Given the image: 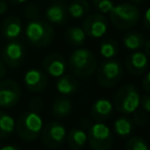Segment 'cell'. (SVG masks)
Returning <instances> with one entry per match:
<instances>
[{
	"label": "cell",
	"instance_id": "277c9868",
	"mask_svg": "<svg viewBox=\"0 0 150 150\" xmlns=\"http://www.w3.org/2000/svg\"><path fill=\"white\" fill-rule=\"evenodd\" d=\"M139 93L134 84H123L115 93L112 105L118 112L129 115L137 110V108L139 107Z\"/></svg>",
	"mask_w": 150,
	"mask_h": 150
},
{
	"label": "cell",
	"instance_id": "8d00e7d4",
	"mask_svg": "<svg viewBox=\"0 0 150 150\" xmlns=\"http://www.w3.org/2000/svg\"><path fill=\"white\" fill-rule=\"evenodd\" d=\"M7 9H8V5H7L5 1L0 0V15L4 14L5 12H7Z\"/></svg>",
	"mask_w": 150,
	"mask_h": 150
},
{
	"label": "cell",
	"instance_id": "e0dca14e",
	"mask_svg": "<svg viewBox=\"0 0 150 150\" xmlns=\"http://www.w3.org/2000/svg\"><path fill=\"white\" fill-rule=\"evenodd\" d=\"M1 32H2V35L8 40L16 39L22 32V22H21V20L18 16H14V15L7 16L2 21Z\"/></svg>",
	"mask_w": 150,
	"mask_h": 150
},
{
	"label": "cell",
	"instance_id": "d6a6232c",
	"mask_svg": "<svg viewBox=\"0 0 150 150\" xmlns=\"http://www.w3.org/2000/svg\"><path fill=\"white\" fill-rule=\"evenodd\" d=\"M142 87H143V89L145 91L150 93V71H148L146 75L144 76V79L142 81Z\"/></svg>",
	"mask_w": 150,
	"mask_h": 150
},
{
	"label": "cell",
	"instance_id": "4fadbf2b",
	"mask_svg": "<svg viewBox=\"0 0 150 150\" xmlns=\"http://www.w3.org/2000/svg\"><path fill=\"white\" fill-rule=\"evenodd\" d=\"M148 66H149L148 56L143 52L134 50L125 59V69L130 75L134 76L143 75L148 70Z\"/></svg>",
	"mask_w": 150,
	"mask_h": 150
},
{
	"label": "cell",
	"instance_id": "44dd1931",
	"mask_svg": "<svg viewBox=\"0 0 150 150\" xmlns=\"http://www.w3.org/2000/svg\"><path fill=\"white\" fill-rule=\"evenodd\" d=\"M77 87H79V82L73 75H64L63 74L62 76H60V79L56 82L57 91L64 96L74 94L77 90Z\"/></svg>",
	"mask_w": 150,
	"mask_h": 150
},
{
	"label": "cell",
	"instance_id": "7c38bea8",
	"mask_svg": "<svg viewBox=\"0 0 150 150\" xmlns=\"http://www.w3.org/2000/svg\"><path fill=\"white\" fill-rule=\"evenodd\" d=\"M23 82L26 88L32 93H40L43 91L48 84L47 74L38 68L29 69L23 75Z\"/></svg>",
	"mask_w": 150,
	"mask_h": 150
},
{
	"label": "cell",
	"instance_id": "d4e9b609",
	"mask_svg": "<svg viewBox=\"0 0 150 150\" xmlns=\"http://www.w3.org/2000/svg\"><path fill=\"white\" fill-rule=\"evenodd\" d=\"M15 130V121L14 118L0 110V138H7L9 137Z\"/></svg>",
	"mask_w": 150,
	"mask_h": 150
},
{
	"label": "cell",
	"instance_id": "7a4b0ae2",
	"mask_svg": "<svg viewBox=\"0 0 150 150\" xmlns=\"http://www.w3.org/2000/svg\"><path fill=\"white\" fill-rule=\"evenodd\" d=\"M109 16L111 23L116 28L121 30H128L138 23L141 12L136 5H132L131 2H122L112 7Z\"/></svg>",
	"mask_w": 150,
	"mask_h": 150
},
{
	"label": "cell",
	"instance_id": "484cf974",
	"mask_svg": "<svg viewBox=\"0 0 150 150\" xmlns=\"http://www.w3.org/2000/svg\"><path fill=\"white\" fill-rule=\"evenodd\" d=\"M118 53V45L114 39H105L100 45V54L104 59H112Z\"/></svg>",
	"mask_w": 150,
	"mask_h": 150
},
{
	"label": "cell",
	"instance_id": "30bf717a",
	"mask_svg": "<svg viewBox=\"0 0 150 150\" xmlns=\"http://www.w3.org/2000/svg\"><path fill=\"white\" fill-rule=\"evenodd\" d=\"M21 96V89L14 80L0 81V107L12 108L14 107Z\"/></svg>",
	"mask_w": 150,
	"mask_h": 150
},
{
	"label": "cell",
	"instance_id": "3957f363",
	"mask_svg": "<svg viewBox=\"0 0 150 150\" xmlns=\"http://www.w3.org/2000/svg\"><path fill=\"white\" fill-rule=\"evenodd\" d=\"M42 127L43 122L41 116L39 115V112L32 110L22 112L19 116L18 122L15 123V130L19 137L27 142L36 139L40 136Z\"/></svg>",
	"mask_w": 150,
	"mask_h": 150
},
{
	"label": "cell",
	"instance_id": "f35d334b",
	"mask_svg": "<svg viewBox=\"0 0 150 150\" xmlns=\"http://www.w3.org/2000/svg\"><path fill=\"white\" fill-rule=\"evenodd\" d=\"M0 150H21V149L15 145H5V146L0 148Z\"/></svg>",
	"mask_w": 150,
	"mask_h": 150
},
{
	"label": "cell",
	"instance_id": "5b68a950",
	"mask_svg": "<svg viewBox=\"0 0 150 150\" xmlns=\"http://www.w3.org/2000/svg\"><path fill=\"white\" fill-rule=\"evenodd\" d=\"M25 34L30 45L35 47H47L54 39V29L50 23L41 20H32L25 29Z\"/></svg>",
	"mask_w": 150,
	"mask_h": 150
},
{
	"label": "cell",
	"instance_id": "cb8c5ba5",
	"mask_svg": "<svg viewBox=\"0 0 150 150\" xmlns=\"http://www.w3.org/2000/svg\"><path fill=\"white\" fill-rule=\"evenodd\" d=\"M89 9H90V6L87 0H74L69 4L67 12L71 18L79 19L87 15L89 13Z\"/></svg>",
	"mask_w": 150,
	"mask_h": 150
},
{
	"label": "cell",
	"instance_id": "8fae6325",
	"mask_svg": "<svg viewBox=\"0 0 150 150\" xmlns=\"http://www.w3.org/2000/svg\"><path fill=\"white\" fill-rule=\"evenodd\" d=\"M25 59V48L20 42L11 41L2 49L4 63L11 68L19 67Z\"/></svg>",
	"mask_w": 150,
	"mask_h": 150
},
{
	"label": "cell",
	"instance_id": "7402d4cb",
	"mask_svg": "<svg viewBox=\"0 0 150 150\" xmlns=\"http://www.w3.org/2000/svg\"><path fill=\"white\" fill-rule=\"evenodd\" d=\"M144 36L137 30H130L123 35V45L127 49L134 52L139 50L144 46Z\"/></svg>",
	"mask_w": 150,
	"mask_h": 150
},
{
	"label": "cell",
	"instance_id": "52a82bcc",
	"mask_svg": "<svg viewBox=\"0 0 150 150\" xmlns=\"http://www.w3.org/2000/svg\"><path fill=\"white\" fill-rule=\"evenodd\" d=\"M87 141L91 150H110L112 145V134L103 122H96L87 130Z\"/></svg>",
	"mask_w": 150,
	"mask_h": 150
},
{
	"label": "cell",
	"instance_id": "f1b7e54d",
	"mask_svg": "<svg viewBox=\"0 0 150 150\" xmlns=\"http://www.w3.org/2000/svg\"><path fill=\"white\" fill-rule=\"evenodd\" d=\"M132 121H134V124L138 125V127H144L149 118H148V115L145 114L144 110H141V111H137L135 110L134 111V117H132Z\"/></svg>",
	"mask_w": 150,
	"mask_h": 150
},
{
	"label": "cell",
	"instance_id": "5bb4252c",
	"mask_svg": "<svg viewBox=\"0 0 150 150\" xmlns=\"http://www.w3.org/2000/svg\"><path fill=\"white\" fill-rule=\"evenodd\" d=\"M43 71L53 77H60L66 70V60L59 53H50L45 56L42 61Z\"/></svg>",
	"mask_w": 150,
	"mask_h": 150
},
{
	"label": "cell",
	"instance_id": "7bdbcfd3",
	"mask_svg": "<svg viewBox=\"0 0 150 150\" xmlns=\"http://www.w3.org/2000/svg\"><path fill=\"white\" fill-rule=\"evenodd\" d=\"M55 150H60V149H55Z\"/></svg>",
	"mask_w": 150,
	"mask_h": 150
},
{
	"label": "cell",
	"instance_id": "60d3db41",
	"mask_svg": "<svg viewBox=\"0 0 150 150\" xmlns=\"http://www.w3.org/2000/svg\"><path fill=\"white\" fill-rule=\"evenodd\" d=\"M131 4H141V2H143V1H145V0H129Z\"/></svg>",
	"mask_w": 150,
	"mask_h": 150
},
{
	"label": "cell",
	"instance_id": "9a60e30c",
	"mask_svg": "<svg viewBox=\"0 0 150 150\" xmlns=\"http://www.w3.org/2000/svg\"><path fill=\"white\" fill-rule=\"evenodd\" d=\"M114 114V105L108 98H97L90 107V117L96 122H105Z\"/></svg>",
	"mask_w": 150,
	"mask_h": 150
},
{
	"label": "cell",
	"instance_id": "603a6c76",
	"mask_svg": "<svg viewBox=\"0 0 150 150\" xmlns=\"http://www.w3.org/2000/svg\"><path fill=\"white\" fill-rule=\"evenodd\" d=\"M64 39L66 41L74 47H80L86 41V34L82 29V27H77V26H71L69 27L66 33H64Z\"/></svg>",
	"mask_w": 150,
	"mask_h": 150
},
{
	"label": "cell",
	"instance_id": "e575fe53",
	"mask_svg": "<svg viewBox=\"0 0 150 150\" xmlns=\"http://www.w3.org/2000/svg\"><path fill=\"white\" fill-rule=\"evenodd\" d=\"M93 124V122H91V120H89V118H86V117H83L81 121H80V127L83 129V130H88L89 128H90V125Z\"/></svg>",
	"mask_w": 150,
	"mask_h": 150
},
{
	"label": "cell",
	"instance_id": "d590c367",
	"mask_svg": "<svg viewBox=\"0 0 150 150\" xmlns=\"http://www.w3.org/2000/svg\"><path fill=\"white\" fill-rule=\"evenodd\" d=\"M144 50H145V55L148 56V59H150V38L144 42Z\"/></svg>",
	"mask_w": 150,
	"mask_h": 150
},
{
	"label": "cell",
	"instance_id": "f546056e",
	"mask_svg": "<svg viewBox=\"0 0 150 150\" xmlns=\"http://www.w3.org/2000/svg\"><path fill=\"white\" fill-rule=\"evenodd\" d=\"M43 100L40 97V96H34L30 102H29V108L32 111H35V112H39L43 109Z\"/></svg>",
	"mask_w": 150,
	"mask_h": 150
},
{
	"label": "cell",
	"instance_id": "9c48e42d",
	"mask_svg": "<svg viewBox=\"0 0 150 150\" xmlns=\"http://www.w3.org/2000/svg\"><path fill=\"white\" fill-rule=\"evenodd\" d=\"M82 29L86 36L94 39L102 38L108 29V20L104 16V14L101 13L90 14L84 19L82 23Z\"/></svg>",
	"mask_w": 150,
	"mask_h": 150
},
{
	"label": "cell",
	"instance_id": "836d02e7",
	"mask_svg": "<svg viewBox=\"0 0 150 150\" xmlns=\"http://www.w3.org/2000/svg\"><path fill=\"white\" fill-rule=\"evenodd\" d=\"M143 26H144L145 29H149L150 30V7L144 13V16H143Z\"/></svg>",
	"mask_w": 150,
	"mask_h": 150
},
{
	"label": "cell",
	"instance_id": "b9f144b4",
	"mask_svg": "<svg viewBox=\"0 0 150 150\" xmlns=\"http://www.w3.org/2000/svg\"><path fill=\"white\" fill-rule=\"evenodd\" d=\"M149 125H150V121H149Z\"/></svg>",
	"mask_w": 150,
	"mask_h": 150
},
{
	"label": "cell",
	"instance_id": "ba28073f",
	"mask_svg": "<svg viewBox=\"0 0 150 150\" xmlns=\"http://www.w3.org/2000/svg\"><path fill=\"white\" fill-rule=\"evenodd\" d=\"M66 129L57 121H50L42 127L40 132L41 141L47 148L56 149L66 139Z\"/></svg>",
	"mask_w": 150,
	"mask_h": 150
},
{
	"label": "cell",
	"instance_id": "ffe728a7",
	"mask_svg": "<svg viewBox=\"0 0 150 150\" xmlns=\"http://www.w3.org/2000/svg\"><path fill=\"white\" fill-rule=\"evenodd\" d=\"M134 130V121L128 115H122L117 117L114 122V131L121 138H127L131 135Z\"/></svg>",
	"mask_w": 150,
	"mask_h": 150
},
{
	"label": "cell",
	"instance_id": "d6986e66",
	"mask_svg": "<svg viewBox=\"0 0 150 150\" xmlns=\"http://www.w3.org/2000/svg\"><path fill=\"white\" fill-rule=\"evenodd\" d=\"M73 109V103L67 97V96H57L54 102H53V107H52V111L54 117L56 118H66Z\"/></svg>",
	"mask_w": 150,
	"mask_h": 150
},
{
	"label": "cell",
	"instance_id": "8992f818",
	"mask_svg": "<svg viewBox=\"0 0 150 150\" xmlns=\"http://www.w3.org/2000/svg\"><path fill=\"white\" fill-rule=\"evenodd\" d=\"M96 79L101 87L112 88L120 83L123 77L124 70L120 61L114 59H105L96 69Z\"/></svg>",
	"mask_w": 150,
	"mask_h": 150
},
{
	"label": "cell",
	"instance_id": "4316f807",
	"mask_svg": "<svg viewBox=\"0 0 150 150\" xmlns=\"http://www.w3.org/2000/svg\"><path fill=\"white\" fill-rule=\"evenodd\" d=\"M124 150H149L146 142L139 136H132L125 143Z\"/></svg>",
	"mask_w": 150,
	"mask_h": 150
},
{
	"label": "cell",
	"instance_id": "2e32d148",
	"mask_svg": "<svg viewBox=\"0 0 150 150\" xmlns=\"http://www.w3.org/2000/svg\"><path fill=\"white\" fill-rule=\"evenodd\" d=\"M46 18L53 25L63 26L68 19V12L66 5L60 0L52 2L46 9Z\"/></svg>",
	"mask_w": 150,
	"mask_h": 150
},
{
	"label": "cell",
	"instance_id": "ab89813d",
	"mask_svg": "<svg viewBox=\"0 0 150 150\" xmlns=\"http://www.w3.org/2000/svg\"><path fill=\"white\" fill-rule=\"evenodd\" d=\"M9 1L14 5H21V4H25L27 0H9Z\"/></svg>",
	"mask_w": 150,
	"mask_h": 150
},
{
	"label": "cell",
	"instance_id": "83f0119b",
	"mask_svg": "<svg viewBox=\"0 0 150 150\" xmlns=\"http://www.w3.org/2000/svg\"><path fill=\"white\" fill-rule=\"evenodd\" d=\"M96 11L101 14H109L114 7L112 0H91Z\"/></svg>",
	"mask_w": 150,
	"mask_h": 150
},
{
	"label": "cell",
	"instance_id": "ac0fdd59",
	"mask_svg": "<svg viewBox=\"0 0 150 150\" xmlns=\"http://www.w3.org/2000/svg\"><path fill=\"white\" fill-rule=\"evenodd\" d=\"M66 141L70 150H81L87 143V131L81 127L73 128L66 135Z\"/></svg>",
	"mask_w": 150,
	"mask_h": 150
},
{
	"label": "cell",
	"instance_id": "4dcf8cb0",
	"mask_svg": "<svg viewBox=\"0 0 150 150\" xmlns=\"http://www.w3.org/2000/svg\"><path fill=\"white\" fill-rule=\"evenodd\" d=\"M38 14H39V11L38 8L34 6V5H28L26 8H25V15L29 19H33L35 20L38 18Z\"/></svg>",
	"mask_w": 150,
	"mask_h": 150
},
{
	"label": "cell",
	"instance_id": "6da1fadb",
	"mask_svg": "<svg viewBox=\"0 0 150 150\" xmlns=\"http://www.w3.org/2000/svg\"><path fill=\"white\" fill-rule=\"evenodd\" d=\"M68 67L75 76L89 77L97 69V60L89 49L79 48L70 54L68 59Z\"/></svg>",
	"mask_w": 150,
	"mask_h": 150
},
{
	"label": "cell",
	"instance_id": "1f68e13d",
	"mask_svg": "<svg viewBox=\"0 0 150 150\" xmlns=\"http://www.w3.org/2000/svg\"><path fill=\"white\" fill-rule=\"evenodd\" d=\"M139 104L145 112H150V94L142 96L139 100Z\"/></svg>",
	"mask_w": 150,
	"mask_h": 150
},
{
	"label": "cell",
	"instance_id": "74e56055",
	"mask_svg": "<svg viewBox=\"0 0 150 150\" xmlns=\"http://www.w3.org/2000/svg\"><path fill=\"white\" fill-rule=\"evenodd\" d=\"M6 74V68H5V63L0 61V81L2 80V77L5 76Z\"/></svg>",
	"mask_w": 150,
	"mask_h": 150
}]
</instances>
